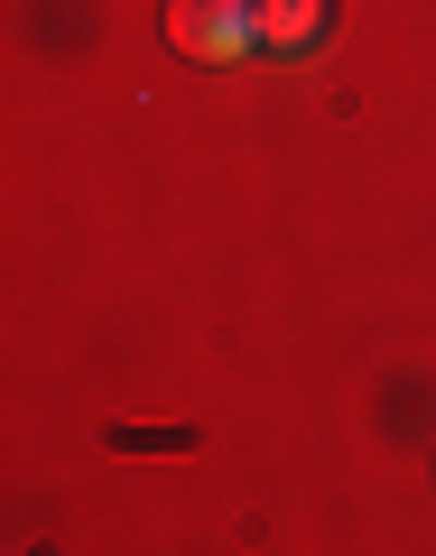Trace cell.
<instances>
[{"instance_id":"cell-2","label":"cell","mask_w":436,"mask_h":556,"mask_svg":"<svg viewBox=\"0 0 436 556\" xmlns=\"http://www.w3.org/2000/svg\"><path fill=\"white\" fill-rule=\"evenodd\" d=\"M251 10H260V47L270 56H307L335 28V0H251Z\"/></svg>"},{"instance_id":"cell-1","label":"cell","mask_w":436,"mask_h":556,"mask_svg":"<svg viewBox=\"0 0 436 556\" xmlns=\"http://www.w3.org/2000/svg\"><path fill=\"white\" fill-rule=\"evenodd\" d=\"M167 47L186 65H233L260 47V10L251 0H167Z\"/></svg>"}]
</instances>
